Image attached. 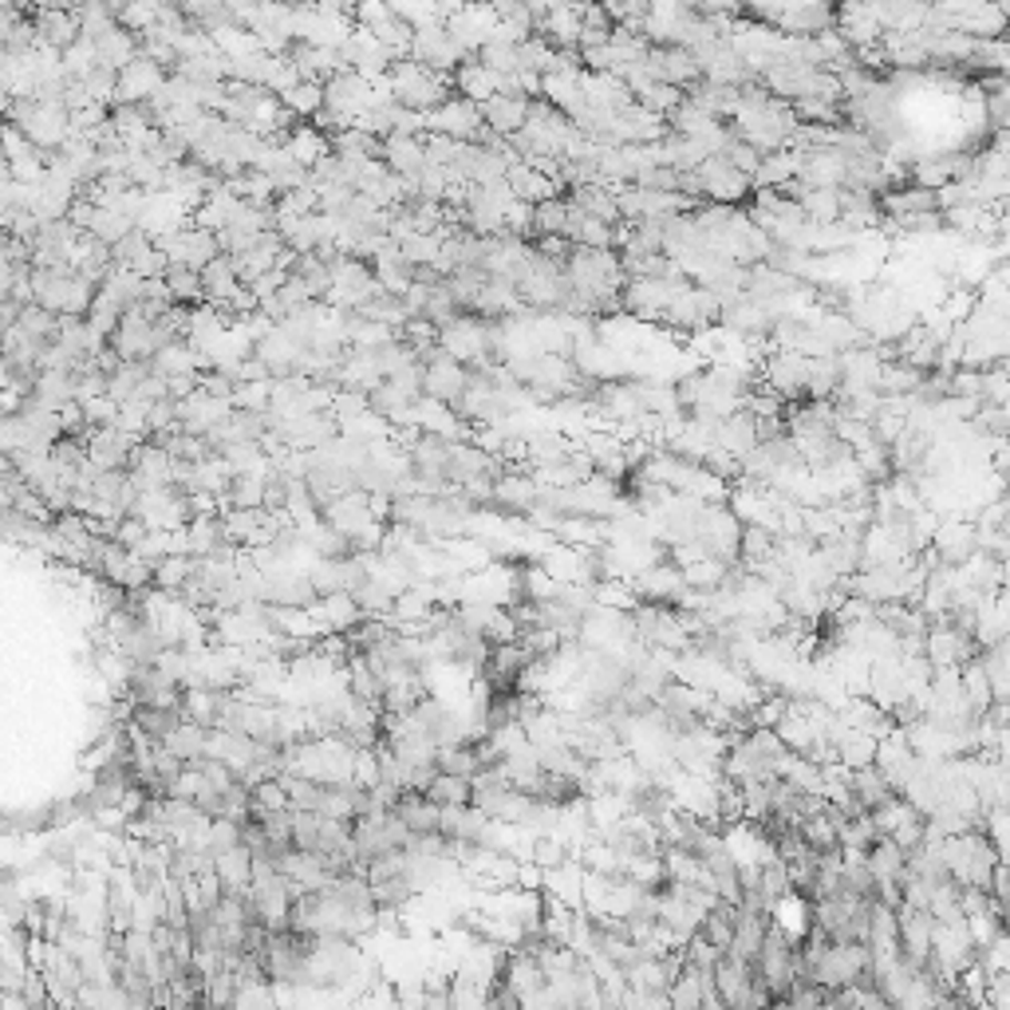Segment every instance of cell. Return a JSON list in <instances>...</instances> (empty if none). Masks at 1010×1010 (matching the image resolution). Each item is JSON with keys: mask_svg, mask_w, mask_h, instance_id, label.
<instances>
[{"mask_svg": "<svg viewBox=\"0 0 1010 1010\" xmlns=\"http://www.w3.org/2000/svg\"><path fill=\"white\" fill-rule=\"evenodd\" d=\"M269 478H272V470H261V474H237L234 486H229L226 509H265Z\"/></svg>", "mask_w": 1010, "mask_h": 1010, "instance_id": "cell-29", "label": "cell"}, {"mask_svg": "<svg viewBox=\"0 0 1010 1010\" xmlns=\"http://www.w3.org/2000/svg\"><path fill=\"white\" fill-rule=\"evenodd\" d=\"M711 994H714V975L699 971V967H687V963H683V975L668 987L671 1010H703Z\"/></svg>", "mask_w": 1010, "mask_h": 1010, "instance_id": "cell-21", "label": "cell"}, {"mask_svg": "<svg viewBox=\"0 0 1010 1010\" xmlns=\"http://www.w3.org/2000/svg\"><path fill=\"white\" fill-rule=\"evenodd\" d=\"M324 522L332 525L336 533H343L348 542H355L371 522H375V509H371V494L363 489H352V494L336 497L332 505H324Z\"/></svg>", "mask_w": 1010, "mask_h": 1010, "instance_id": "cell-12", "label": "cell"}, {"mask_svg": "<svg viewBox=\"0 0 1010 1010\" xmlns=\"http://www.w3.org/2000/svg\"><path fill=\"white\" fill-rule=\"evenodd\" d=\"M383 163L395 178H419L426 171V146L423 135H391L383 138Z\"/></svg>", "mask_w": 1010, "mask_h": 1010, "instance_id": "cell-18", "label": "cell"}, {"mask_svg": "<svg viewBox=\"0 0 1010 1010\" xmlns=\"http://www.w3.org/2000/svg\"><path fill=\"white\" fill-rule=\"evenodd\" d=\"M478 60L486 63L494 75H517L522 72V44H497V40H489V44L478 52Z\"/></svg>", "mask_w": 1010, "mask_h": 1010, "instance_id": "cell-37", "label": "cell"}, {"mask_svg": "<svg viewBox=\"0 0 1010 1010\" xmlns=\"http://www.w3.org/2000/svg\"><path fill=\"white\" fill-rule=\"evenodd\" d=\"M631 592L651 600V605H663V600H679L687 592V577L676 565H651L640 577H631Z\"/></svg>", "mask_w": 1010, "mask_h": 1010, "instance_id": "cell-15", "label": "cell"}, {"mask_svg": "<svg viewBox=\"0 0 1010 1010\" xmlns=\"http://www.w3.org/2000/svg\"><path fill=\"white\" fill-rule=\"evenodd\" d=\"M151 245H154L151 237H146L143 229L135 226V229H131V234L123 237V241L115 245V265H135V261H138V252H143V249H151Z\"/></svg>", "mask_w": 1010, "mask_h": 1010, "instance_id": "cell-42", "label": "cell"}, {"mask_svg": "<svg viewBox=\"0 0 1010 1010\" xmlns=\"http://www.w3.org/2000/svg\"><path fill=\"white\" fill-rule=\"evenodd\" d=\"M158 245L166 249L171 265H178V269H194V272H202L206 265H214L217 257H221L217 234H209V229H198V226L178 229V234L166 237V241H158Z\"/></svg>", "mask_w": 1010, "mask_h": 1010, "instance_id": "cell-6", "label": "cell"}, {"mask_svg": "<svg viewBox=\"0 0 1010 1010\" xmlns=\"http://www.w3.org/2000/svg\"><path fill=\"white\" fill-rule=\"evenodd\" d=\"M320 837H324V817H320V813L292 810V848H300V853H320Z\"/></svg>", "mask_w": 1010, "mask_h": 1010, "instance_id": "cell-35", "label": "cell"}, {"mask_svg": "<svg viewBox=\"0 0 1010 1010\" xmlns=\"http://www.w3.org/2000/svg\"><path fill=\"white\" fill-rule=\"evenodd\" d=\"M146 415H151V403H123L118 406V419H115V426L123 434H131V439H143V434H151L146 431Z\"/></svg>", "mask_w": 1010, "mask_h": 1010, "instance_id": "cell-41", "label": "cell"}, {"mask_svg": "<svg viewBox=\"0 0 1010 1010\" xmlns=\"http://www.w3.org/2000/svg\"><path fill=\"white\" fill-rule=\"evenodd\" d=\"M131 478H135V486L143 489H166L174 486V454L166 451L163 442H143L135 451V458H131V470H126Z\"/></svg>", "mask_w": 1010, "mask_h": 1010, "instance_id": "cell-11", "label": "cell"}, {"mask_svg": "<svg viewBox=\"0 0 1010 1010\" xmlns=\"http://www.w3.org/2000/svg\"><path fill=\"white\" fill-rule=\"evenodd\" d=\"M241 841H245V825H237V821H229V817H214V821H209L206 848L214 853V857L241 848Z\"/></svg>", "mask_w": 1010, "mask_h": 1010, "instance_id": "cell-38", "label": "cell"}, {"mask_svg": "<svg viewBox=\"0 0 1010 1010\" xmlns=\"http://www.w3.org/2000/svg\"><path fill=\"white\" fill-rule=\"evenodd\" d=\"M568 229V198H553L537 206V241L542 237H565Z\"/></svg>", "mask_w": 1010, "mask_h": 1010, "instance_id": "cell-39", "label": "cell"}, {"mask_svg": "<svg viewBox=\"0 0 1010 1010\" xmlns=\"http://www.w3.org/2000/svg\"><path fill=\"white\" fill-rule=\"evenodd\" d=\"M87 458L95 470H131V458L143 446V439H131L118 426H100V431H87Z\"/></svg>", "mask_w": 1010, "mask_h": 1010, "instance_id": "cell-7", "label": "cell"}, {"mask_svg": "<svg viewBox=\"0 0 1010 1010\" xmlns=\"http://www.w3.org/2000/svg\"><path fill=\"white\" fill-rule=\"evenodd\" d=\"M509 186H514L517 202H525V206H542V202L560 198V182L542 171H533L529 163H517L509 171Z\"/></svg>", "mask_w": 1010, "mask_h": 1010, "instance_id": "cell-23", "label": "cell"}, {"mask_svg": "<svg viewBox=\"0 0 1010 1010\" xmlns=\"http://www.w3.org/2000/svg\"><path fill=\"white\" fill-rule=\"evenodd\" d=\"M280 810H292L289 790H285L280 777H269V782L252 785V813H280Z\"/></svg>", "mask_w": 1010, "mask_h": 1010, "instance_id": "cell-40", "label": "cell"}, {"mask_svg": "<svg viewBox=\"0 0 1010 1010\" xmlns=\"http://www.w3.org/2000/svg\"><path fill=\"white\" fill-rule=\"evenodd\" d=\"M388 80H391V91H395V103L419 111V115H434V111L454 95L451 75L431 72V68H423V63H415V60H395Z\"/></svg>", "mask_w": 1010, "mask_h": 1010, "instance_id": "cell-2", "label": "cell"}, {"mask_svg": "<svg viewBox=\"0 0 1010 1010\" xmlns=\"http://www.w3.org/2000/svg\"><path fill=\"white\" fill-rule=\"evenodd\" d=\"M32 403L60 415L63 406L80 403V375H72V371H40L37 391H32Z\"/></svg>", "mask_w": 1010, "mask_h": 1010, "instance_id": "cell-20", "label": "cell"}, {"mask_svg": "<svg viewBox=\"0 0 1010 1010\" xmlns=\"http://www.w3.org/2000/svg\"><path fill=\"white\" fill-rule=\"evenodd\" d=\"M32 20H37L40 44L55 48V52H68L83 37L80 12L75 9H32Z\"/></svg>", "mask_w": 1010, "mask_h": 1010, "instance_id": "cell-14", "label": "cell"}, {"mask_svg": "<svg viewBox=\"0 0 1010 1010\" xmlns=\"http://www.w3.org/2000/svg\"><path fill=\"white\" fill-rule=\"evenodd\" d=\"M237 289H241V277H237L234 257H226V252H221L214 265H206V269H202V292H206V305L226 308L229 300H234Z\"/></svg>", "mask_w": 1010, "mask_h": 1010, "instance_id": "cell-24", "label": "cell"}, {"mask_svg": "<svg viewBox=\"0 0 1010 1010\" xmlns=\"http://www.w3.org/2000/svg\"><path fill=\"white\" fill-rule=\"evenodd\" d=\"M202 1010H226V1007H202Z\"/></svg>", "mask_w": 1010, "mask_h": 1010, "instance_id": "cell-43", "label": "cell"}, {"mask_svg": "<svg viewBox=\"0 0 1010 1010\" xmlns=\"http://www.w3.org/2000/svg\"><path fill=\"white\" fill-rule=\"evenodd\" d=\"M529 100H509V95H494L489 103H482V123H486V131H494V135L502 138H514L525 131V123H529Z\"/></svg>", "mask_w": 1010, "mask_h": 1010, "instance_id": "cell-19", "label": "cell"}, {"mask_svg": "<svg viewBox=\"0 0 1010 1010\" xmlns=\"http://www.w3.org/2000/svg\"><path fill=\"white\" fill-rule=\"evenodd\" d=\"M163 746L171 750L178 762H186V766H202V762L209 758V731L206 726H198V722L182 719L178 726H174V731L163 739Z\"/></svg>", "mask_w": 1010, "mask_h": 1010, "instance_id": "cell-22", "label": "cell"}, {"mask_svg": "<svg viewBox=\"0 0 1010 1010\" xmlns=\"http://www.w3.org/2000/svg\"><path fill=\"white\" fill-rule=\"evenodd\" d=\"M217 876H221V884H226V893H237L245 896L252 888V853L249 848H234V853H221L217 857Z\"/></svg>", "mask_w": 1010, "mask_h": 1010, "instance_id": "cell-27", "label": "cell"}, {"mask_svg": "<svg viewBox=\"0 0 1010 1010\" xmlns=\"http://www.w3.org/2000/svg\"><path fill=\"white\" fill-rule=\"evenodd\" d=\"M426 797H431L434 805H442V810H451V805H474V782L439 774L431 782V790H426Z\"/></svg>", "mask_w": 1010, "mask_h": 1010, "instance_id": "cell-33", "label": "cell"}, {"mask_svg": "<svg viewBox=\"0 0 1010 1010\" xmlns=\"http://www.w3.org/2000/svg\"><path fill=\"white\" fill-rule=\"evenodd\" d=\"M166 68L151 55H138L131 68L118 72V100L115 103H151L158 91L166 87Z\"/></svg>", "mask_w": 1010, "mask_h": 1010, "instance_id": "cell-9", "label": "cell"}, {"mask_svg": "<svg viewBox=\"0 0 1010 1010\" xmlns=\"http://www.w3.org/2000/svg\"><path fill=\"white\" fill-rule=\"evenodd\" d=\"M486 123H482V107L478 103L462 100V95H451L442 103L434 115H426V135H442V138H454V143H478Z\"/></svg>", "mask_w": 1010, "mask_h": 1010, "instance_id": "cell-3", "label": "cell"}, {"mask_svg": "<svg viewBox=\"0 0 1010 1010\" xmlns=\"http://www.w3.org/2000/svg\"><path fill=\"white\" fill-rule=\"evenodd\" d=\"M285 146H289L292 158H297L300 166H308V171H312L320 158H328V154H332V138H328L320 126H297Z\"/></svg>", "mask_w": 1010, "mask_h": 1010, "instance_id": "cell-28", "label": "cell"}, {"mask_svg": "<svg viewBox=\"0 0 1010 1010\" xmlns=\"http://www.w3.org/2000/svg\"><path fill=\"white\" fill-rule=\"evenodd\" d=\"M466 388H470V368L451 360L442 348L423 363V395L434 399V403L458 406L462 399H466Z\"/></svg>", "mask_w": 1010, "mask_h": 1010, "instance_id": "cell-4", "label": "cell"}, {"mask_svg": "<svg viewBox=\"0 0 1010 1010\" xmlns=\"http://www.w3.org/2000/svg\"><path fill=\"white\" fill-rule=\"evenodd\" d=\"M146 375H151V363H123V368L107 379V395L115 399L118 406L135 403L138 391H143V383H146Z\"/></svg>", "mask_w": 1010, "mask_h": 1010, "instance_id": "cell-32", "label": "cell"}, {"mask_svg": "<svg viewBox=\"0 0 1010 1010\" xmlns=\"http://www.w3.org/2000/svg\"><path fill=\"white\" fill-rule=\"evenodd\" d=\"M391 813H399V821L411 833H439L442 825V805H434L426 794H403Z\"/></svg>", "mask_w": 1010, "mask_h": 1010, "instance_id": "cell-26", "label": "cell"}, {"mask_svg": "<svg viewBox=\"0 0 1010 1010\" xmlns=\"http://www.w3.org/2000/svg\"><path fill=\"white\" fill-rule=\"evenodd\" d=\"M166 289H171L174 305H182V308L206 300V292H202V272L178 269V265H171V272H166Z\"/></svg>", "mask_w": 1010, "mask_h": 1010, "instance_id": "cell-34", "label": "cell"}, {"mask_svg": "<svg viewBox=\"0 0 1010 1010\" xmlns=\"http://www.w3.org/2000/svg\"><path fill=\"white\" fill-rule=\"evenodd\" d=\"M699 186H703V194L711 198V206H734V202L746 198V189L754 186V182H750L742 171H734L726 158H707V163L699 166Z\"/></svg>", "mask_w": 1010, "mask_h": 1010, "instance_id": "cell-8", "label": "cell"}, {"mask_svg": "<svg viewBox=\"0 0 1010 1010\" xmlns=\"http://www.w3.org/2000/svg\"><path fill=\"white\" fill-rule=\"evenodd\" d=\"M234 411H237V406L229 403V399H217V395H206V391H198L194 399L178 403V423H182V431H186V434L209 439V434L226 423Z\"/></svg>", "mask_w": 1010, "mask_h": 1010, "instance_id": "cell-10", "label": "cell"}, {"mask_svg": "<svg viewBox=\"0 0 1010 1010\" xmlns=\"http://www.w3.org/2000/svg\"><path fill=\"white\" fill-rule=\"evenodd\" d=\"M451 83H454V95H462V100H470V103H489L502 91V75H494L486 68V63L478 60V55H466V60L458 63V72L451 75Z\"/></svg>", "mask_w": 1010, "mask_h": 1010, "instance_id": "cell-13", "label": "cell"}, {"mask_svg": "<svg viewBox=\"0 0 1010 1010\" xmlns=\"http://www.w3.org/2000/svg\"><path fill=\"white\" fill-rule=\"evenodd\" d=\"M280 103H285L297 118H316L324 111V83H300V87H292Z\"/></svg>", "mask_w": 1010, "mask_h": 1010, "instance_id": "cell-36", "label": "cell"}, {"mask_svg": "<svg viewBox=\"0 0 1010 1010\" xmlns=\"http://www.w3.org/2000/svg\"><path fill=\"white\" fill-rule=\"evenodd\" d=\"M494 502L505 509H529L533 514V505L542 502V482L517 466H505L494 482Z\"/></svg>", "mask_w": 1010, "mask_h": 1010, "instance_id": "cell-17", "label": "cell"}, {"mask_svg": "<svg viewBox=\"0 0 1010 1010\" xmlns=\"http://www.w3.org/2000/svg\"><path fill=\"white\" fill-rule=\"evenodd\" d=\"M568 202L577 209H585L588 217H600L608 226H620L623 214H620V202H616V186H580L568 194Z\"/></svg>", "mask_w": 1010, "mask_h": 1010, "instance_id": "cell-25", "label": "cell"}, {"mask_svg": "<svg viewBox=\"0 0 1010 1010\" xmlns=\"http://www.w3.org/2000/svg\"><path fill=\"white\" fill-rule=\"evenodd\" d=\"M411 60L423 63V68H431V72H439V75H454L458 72V63L466 60V52L454 44V37L446 32V24H431V28H419L415 32Z\"/></svg>", "mask_w": 1010, "mask_h": 1010, "instance_id": "cell-5", "label": "cell"}, {"mask_svg": "<svg viewBox=\"0 0 1010 1010\" xmlns=\"http://www.w3.org/2000/svg\"><path fill=\"white\" fill-rule=\"evenodd\" d=\"M489 825H494V821H489L478 805H451V810H442L439 833L446 841H458V845H482Z\"/></svg>", "mask_w": 1010, "mask_h": 1010, "instance_id": "cell-16", "label": "cell"}, {"mask_svg": "<svg viewBox=\"0 0 1010 1010\" xmlns=\"http://www.w3.org/2000/svg\"><path fill=\"white\" fill-rule=\"evenodd\" d=\"M100 289L91 285L87 277L72 269V265H60V269H32V305L48 308L63 320V316H87L95 305Z\"/></svg>", "mask_w": 1010, "mask_h": 1010, "instance_id": "cell-1", "label": "cell"}, {"mask_svg": "<svg viewBox=\"0 0 1010 1010\" xmlns=\"http://www.w3.org/2000/svg\"><path fill=\"white\" fill-rule=\"evenodd\" d=\"M486 770V758H482L478 746H451V750H439V774H451V777H474Z\"/></svg>", "mask_w": 1010, "mask_h": 1010, "instance_id": "cell-30", "label": "cell"}, {"mask_svg": "<svg viewBox=\"0 0 1010 1010\" xmlns=\"http://www.w3.org/2000/svg\"><path fill=\"white\" fill-rule=\"evenodd\" d=\"M734 928H739V908L722 900V904H714V908L707 911L703 931H699V936H703L707 944L719 947V951H726V947H731V939H734Z\"/></svg>", "mask_w": 1010, "mask_h": 1010, "instance_id": "cell-31", "label": "cell"}]
</instances>
